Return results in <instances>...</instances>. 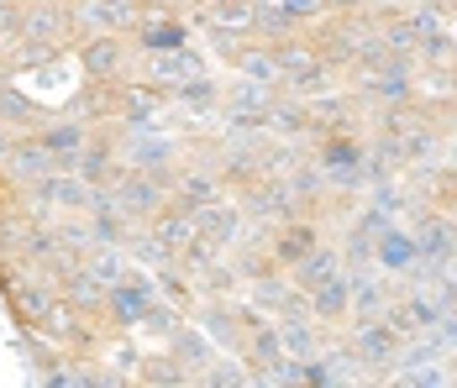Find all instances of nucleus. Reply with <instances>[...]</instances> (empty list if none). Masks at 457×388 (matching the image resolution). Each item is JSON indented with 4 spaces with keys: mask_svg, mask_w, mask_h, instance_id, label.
Listing matches in <instances>:
<instances>
[{
    "mask_svg": "<svg viewBox=\"0 0 457 388\" xmlns=\"http://www.w3.org/2000/svg\"><path fill=\"white\" fill-rule=\"evenodd\" d=\"M90 194L95 189L74 169H58V173H47V178H37V200L58 205V211H90Z\"/></svg>",
    "mask_w": 457,
    "mask_h": 388,
    "instance_id": "obj_1",
    "label": "nucleus"
},
{
    "mask_svg": "<svg viewBox=\"0 0 457 388\" xmlns=\"http://www.w3.org/2000/svg\"><path fill=\"white\" fill-rule=\"evenodd\" d=\"M105 304L116 310V320H142L147 304H153V289H147L142 278H116L111 294H105Z\"/></svg>",
    "mask_w": 457,
    "mask_h": 388,
    "instance_id": "obj_2",
    "label": "nucleus"
},
{
    "mask_svg": "<svg viewBox=\"0 0 457 388\" xmlns=\"http://www.w3.org/2000/svg\"><path fill=\"white\" fill-rule=\"evenodd\" d=\"M121 43L116 37H90L85 53H79V63H85V79H116V69H121Z\"/></svg>",
    "mask_w": 457,
    "mask_h": 388,
    "instance_id": "obj_3",
    "label": "nucleus"
},
{
    "mask_svg": "<svg viewBox=\"0 0 457 388\" xmlns=\"http://www.w3.org/2000/svg\"><path fill=\"white\" fill-rule=\"evenodd\" d=\"M11 163H16L21 178H47V173L63 169V158H58L47 142H16V147H11Z\"/></svg>",
    "mask_w": 457,
    "mask_h": 388,
    "instance_id": "obj_4",
    "label": "nucleus"
},
{
    "mask_svg": "<svg viewBox=\"0 0 457 388\" xmlns=\"http://www.w3.org/2000/svg\"><path fill=\"white\" fill-rule=\"evenodd\" d=\"M195 236H205V242H216V247H227L231 236H237V211L231 205H205V211H195Z\"/></svg>",
    "mask_w": 457,
    "mask_h": 388,
    "instance_id": "obj_5",
    "label": "nucleus"
},
{
    "mask_svg": "<svg viewBox=\"0 0 457 388\" xmlns=\"http://www.w3.org/2000/svg\"><path fill=\"white\" fill-rule=\"evenodd\" d=\"M253 21H258V0H216L211 5L216 32H253Z\"/></svg>",
    "mask_w": 457,
    "mask_h": 388,
    "instance_id": "obj_6",
    "label": "nucleus"
},
{
    "mask_svg": "<svg viewBox=\"0 0 457 388\" xmlns=\"http://www.w3.org/2000/svg\"><path fill=\"white\" fill-rule=\"evenodd\" d=\"M105 294H111V284H100L90 268H74V273H69V304H79V310H100Z\"/></svg>",
    "mask_w": 457,
    "mask_h": 388,
    "instance_id": "obj_7",
    "label": "nucleus"
},
{
    "mask_svg": "<svg viewBox=\"0 0 457 388\" xmlns=\"http://www.w3.org/2000/svg\"><path fill=\"white\" fill-rule=\"evenodd\" d=\"M331 273H337V247H311L305 258L295 262V278H300V284H311V289L326 284Z\"/></svg>",
    "mask_w": 457,
    "mask_h": 388,
    "instance_id": "obj_8",
    "label": "nucleus"
},
{
    "mask_svg": "<svg viewBox=\"0 0 457 388\" xmlns=\"http://www.w3.org/2000/svg\"><path fill=\"white\" fill-rule=\"evenodd\" d=\"M274 58H278V74H289L295 85H316L320 79V63L305 53V47H278Z\"/></svg>",
    "mask_w": 457,
    "mask_h": 388,
    "instance_id": "obj_9",
    "label": "nucleus"
},
{
    "mask_svg": "<svg viewBox=\"0 0 457 388\" xmlns=\"http://www.w3.org/2000/svg\"><path fill=\"white\" fill-rule=\"evenodd\" d=\"M347 289H353V284H347L342 273H331L326 284H316V315H326V320H331V315H342V310L353 304V294H347Z\"/></svg>",
    "mask_w": 457,
    "mask_h": 388,
    "instance_id": "obj_10",
    "label": "nucleus"
},
{
    "mask_svg": "<svg viewBox=\"0 0 457 388\" xmlns=\"http://www.w3.org/2000/svg\"><path fill=\"white\" fill-rule=\"evenodd\" d=\"M420 252L436 262H447L457 252V226H447V220H431L426 231H420Z\"/></svg>",
    "mask_w": 457,
    "mask_h": 388,
    "instance_id": "obj_11",
    "label": "nucleus"
},
{
    "mask_svg": "<svg viewBox=\"0 0 457 388\" xmlns=\"http://www.w3.org/2000/svg\"><path fill=\"white\" fill-rule=\"evenodd\" d=\"M237 69H242L247 79H258V85H274L278 79V58L263 53V47H242V53H237Z\"/></svg>",
    "mask_w": 457,
    "mask_h": 388,
    "instance_id": "obj_12",
    "label": "nucleus"
},
{
    "mask_svg": "<svg viewBox=\"0 0 457 388\" xmlns=\"http://www.w3.org/2000/svg\"><path fill=\"white\" fill-rule=\"evenodd\" d=\"M211 200H216L211 173H189V178H179V200H174V205H184V211H205Z\"/></svg>",
    "mask_w": 457,
    "mask_h": 388,
    "instance_id": "obj_13",
    "label": "nucleus"
},
{
    "mask_svg": "<svg viewBox=\"0 0 457 388\" xmlns=\"http://www.w3.org/2000/svg\"><path fill=\"white\" fill-rule=\"evenodd\" d=\"M90 27H127L132 21V5H121V0H85V11H79Z\"/></svg>",
    "mask_w": 457,
    "mask_h": 388,
    "instance_id": "obj_14",
    "label": "nucleus"
},
{
    "mask_svg": "<svg viewBox=\"0 0 457 388\" xmlns=\"http://www.w3.org/2000/svg\"><path fill=\"white\" fill-rule=\"evenodd\" d=\"M395 331H389V326H373V320H368L363 331H358V351H363L368 362H373V357H395Z\"/></svg>",
    "mask_w": 457,
    "mask_h": 388,
    "instance_id": "obj_15",
    "label": "nucleus"
},
{
    "mask_svg": "<svg viewBox=\"0 0 457 388\" xmlns=\"http://www.w3.org/2000/svg\"><path fill=\"white\" fill-rule=\"evenodd\" d=\"M142 43L153 47V53H163V47H169V53H179V47H184V27H179V21H153V27H142Z\"/></svg>",
    "mask_w": 457,
    "mask_h": 388,
    "instance_id": "obj_16",
    "label": "nucleus"
},
{
    "mask_svg": "<svg viewBox=\"0 0 457 388\" xmlns=\"http://www.w3.org/2000/svg\"><path fill=\"white\" fill-rule=\"evenodd\" d=\"M47 147H53V153H58V158H63V163H69V158H74V153H79V147H85V121H79V127H53L43 136Z\"/></svg>",
    "mask_w": 457,
    "mask_h": 388,
    "instance_id": "obj_17",
    "label": "nucleus"
},
{
    "mask_svg": "<svg viewBox=\"0 0 457 388\" xmlns=\"http://www.w3.org/2000/svg\"><path fill=\"white\" fill-rule=\"evenodd\" d=\"M311 247H316L311 226H295V231H284V236H278V262H300Z\"/></svg>",
    "mask_w": 457,
    "mask_h": 388,
    "instance_id": "obj_18",
    "label": "nucleus"
},
{
    "mask_svg": "<svg viewBox=\"0 0 457 388\" xmlns=\"http://www.w3.org/2000/svg\"><path fill=\"white\" fill-rule=\"evenodd\" d=\"M27 32H32V37H47V43H58V32H69V16H63L58 5H47V11H37V16L27 21Z\"/></svg>",
    "mask_w": 457,
    "mask_h": 388,
    "instance_id": "obj_19",
    "label": "nucleus"
},
{
    "mask_svg": "<svg viewBox=\"0 0 457 388\" xmlns=\"http://www.w3.org/2000/svg\"><path fill=\"white\" fill-rule=\"evenodd\" d=\"M278 346H284V351H295V362H305V357H311V326H295V320H289V326H284V331H278Z\"/></svg>",
    "mask_w": 457,
    "mask_h": 388,
    "instance_id": "obj_20",
    "label": "nucleus"
},
{
    "mask_svg": "<svg viewBox=\"0 0 457 388\" xmlns=\"http://www.w3.org/2000/svg\"><path fill=\"white\" fill-rule=\"evenodd\" d=\"M211 336H216L221 346H237V331H231L227 310H205V342H211Z\"/></svg>",
    "mask_w": 457,
    "mask_h": 388,
    "instance_id": "obj_21",
    "label": "nucleus"
},
{
    "mask_svg": "<svg viewBox=\"0 0 457 388\" xmlns=\"http://www.w3.org/2000/svg\"><path fill=\"white\" fill-rule=\"evenodd\" d=\"M90 273L100 278V284H116V278H121V262H116V247H100V258L90 262Z\"/></svg>",
    "mask_w": 457,
    "mask_h": 388,
    "instance_id": "obj_22",
    "label": "nucleus"
},
{
    "mask_svg": "<svg viewBox=\"0 0 457 388\" xmlns=\"http://www.w3.org/2000/svg\"><path fill=\"white\" fill-rule=\"evenodd\" d=\"M373 304H384V284L363 278V284H358V310H363V315H373Z\"/></svg>",
    "mask_w": 457,
    "mask_h": 388,
    "instance_id": "obj_23",
    "label": "nucleus"
},
{
    "mask_svg": "<svg viewBox=\"0 0 457 388\" xmlns=\"http://www.w3.org/2000/svg\"><path fill=\"white\" fill-rule=\"evenodd\" d=\"M415 252H411V242L405 236H384V262H411Z\"/></svg>",
    "mask_w": 457,
    "mask_h": 388,
    "instance_id": "obj_24",
    "label": "nucleus"
},
{
    "mask_svg": "<svg viewBox=\"0 0 457 388\" xmlns=\"http://www.w3.org/2000/svg\"><path fill=\"white\" fill-rule=\"evenodd\" d=\"M147 384H184V367L179 362H158V367L147 373Z\"/></svg>",
    "mask_w": 457,
    "mask_h": 388,
    "instance_id": "obj_25",
    "label": "nucleus"
},
{
    "mask_svg": "<svg viewBox=\"0 0 457 388\" xmlns=\"http://www.w3.org/2000/svg\"><path fill=\"white\" fill-rule=\"evenodd\" d=\"M179 357H189V362H200V357H211V351H205V342H200L195 331H184V336H179Z\"/></svg>",
    "mask_w": 457,
    "mask_h": 388,
    "instance_id": "obj_26",
    "label": "nucleus"
},
{
    "mask_svg": "<svg viewBox=\"0 0 457 388\" xmlns=\"http://www.w3.org/2000/svg\"><path fill=\"white\" fill-rule=\"evenodd\" d=\"M211 384H247V378H242L231 362H221V367H211Z\"/></svg>",
    "mask_w": 457,
    "mask_h": 388,
    "instance_id": "obj_27",
    "label": "nucleus"
},
{
    "mask_svg": "<svg viewBox=\"0 0 457 388\" xmlns=\"http://www.w3.org/2000/svg\"><path fill=\"white\" fill-rule=\"evenodd\" d=\"M0 153H5V158H11V142H5V136H0Z\"/></svg>",
    "mask_w": 457,
    "mask_h": 388,
    "instance_id": "obj_28",
    "label": "nucleus"
}]
</instances>
